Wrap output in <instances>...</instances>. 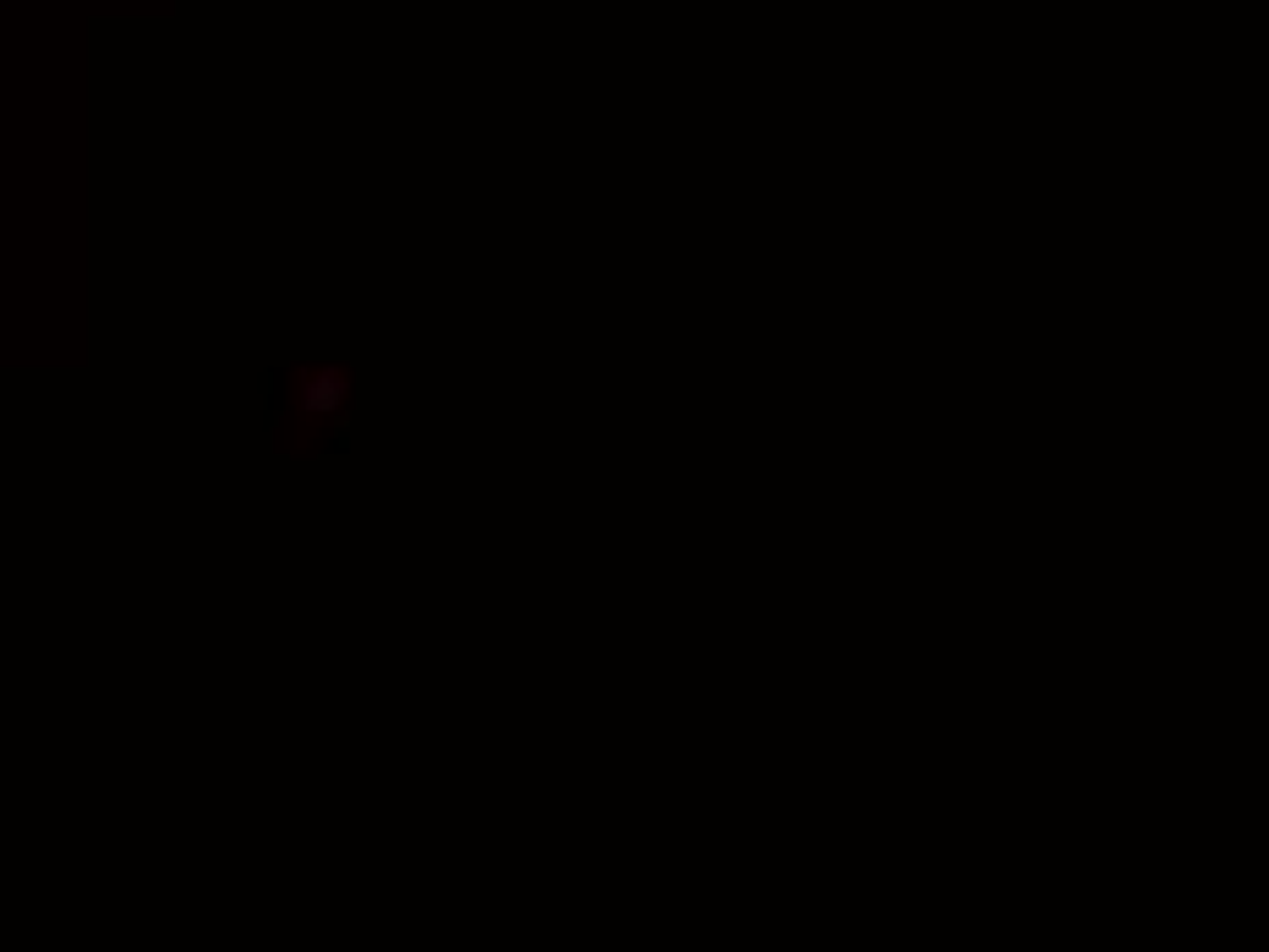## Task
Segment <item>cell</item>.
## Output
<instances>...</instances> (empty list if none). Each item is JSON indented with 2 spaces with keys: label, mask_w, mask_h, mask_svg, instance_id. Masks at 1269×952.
<instances>
[{
  "label": "cell",
  "mask_w": 1269,
  "mask_h": 952,
  "mask_svg": "<svg viewBox=\"0 0 1269 952\" xmlns=\"http://www.w3.org/2000/svg\"><path fill=\"white\" fill-rule=\"evenodd\" d=\"M301 405L312 416H340L351 405V367H307L301 373Z\"/></svg>",
  "instance_id": "6da1fadb"
}]
</instances>
